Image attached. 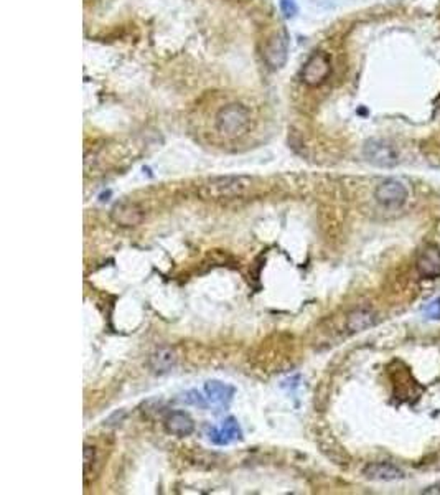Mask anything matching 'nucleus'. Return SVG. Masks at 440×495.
Returning <instances> with one entry per match:
<instances>
[{
    "label": "nucleus",
    "mask_w": 440,
    "mask_h": 495,
    "mask_svg": "<svg viewBox=\"0 0 440 495\" xmlns=\"http://www.w3.org/2000/svg\"><path fill=\"white\" fill-rule=\"evenodd\" d=\"M254 180L248 175H224L210 178L201 184L198 195L205 200H233L248 195Z\"/></svg>",
    "instance_id": "nucleus-1"
},
{
    "label": "nucleus",
    "mask_w": 440,
    "mask_h": 495,
    "mask_svg": "<svg viewBox=\"0 0 440 495\" xmlns=\"http://www.w3.org/2000/svg\"><path fill=\"white\" fill-rule=\"evenodd\" d=\"M251 127V113L239 102L224 106L217 114V131L226 139L242 137Z\"/></svg>",
    "instance_id": "nucleus-2"
},
{
    "label": "nucleus",
    "mask_w": 440,
    "mask_h": 495,
    "mask_svg": "<svg viewBox=\"0 0 440 495\" xmlns=\"http://www.w3.org/2000/svg\"><path fill=\"white\" fill-rule=\"evenodd\" d=\"M363 157L371 165L381 168H393L399 164V152L391 142L384 139H370L363 147Z\"/></svg>",
    "instance_id": "nucleus-3"
},
{
    "label": "nucleus",
    "mask_w": 440,
    "mask_h": 495,
    "mask_svg": "<svg viewBox=\"0 0 440 495\" xmlns=\"http://www.w3.org/2000/svg\"><path fill=\"white\" fill-rule=\"evenodd\" d=\"M330 73L331 63L329 55L323 52H317L305 61L300 77H302V81L307 84V86L315 88L325 83L327 79H329Z\"/></svg>",
    "instance_id": "nucleus-4"
},
{
    "label": "nucleus",
    "mask_w": 440,
    "mask_h": 495,
    "mask_svg": "<svg viewBox=\"0 0 440 495\" xmlns=\"http://www.w3.org/2000/svg\"><path fill=\"white\" fill-rule=\"evenodd\" d=\"M407 195H409V191H407L406 185L401 180H396V178L383 180L375 190L376 202L386 208L401 207V205L406 203Z\"/></svg>",
    "instance_id": "nucleus-5"
},
{
    "label": "nucleus",
    "mask_w": 440,
    "mask_h": 495,
    "mask_svg": "<svg viewBox=\"0 0 440 495\" xmlns=\"http://www.w3.org/2000/svg\"><path fill=\"white\" fill-rule=\"evenodd\" d=\"M264 61H266L269 68L281 70L284 68L289 58V42H287L285 33H274L267 40L266 47H264Z\"/></svg>",
    "instance_id": "nucleus-6"
},
{
    "label": "nucleus",
    "mask_w": 440,
    "mask_h": 495,
    "mask_svg": "<svg viewBox=\"0 0 440 495\" xmlns=\"http://www.w3.org/2000/svg\"><path fill=\"white\" fill-rule=\"evenodd\" d=\"M146 218V212L141 205L132 202H120L111 210V220L123 228L139 226Z\"/></svg>",
    "instance_id": "nucleus-7"
},
{
    "label": "nucleus",
    "mask_w": 440,
    "mask_h": 495,
    "mask_svg": "<svg viewBox=\"0 0 440 495\" xmlns=\"http://www.w3.org/2000/svg\"><path fill=\"white\" fill-rule=\"evenodd\" d=\"M416 269L421 278L435 279L440 276V248L435 244H427L419 253L416 261Z\"/></svg>",
    "instance_id": "nucleus-8"
},
{
    "label": "nucleus",
    "mask_w": 440,
    "mask_h": 495,
    "mask_svg": "<svg viewBox=\"0 0 440 495\" xmlns=\"http://www.w3.org/2000/svg\"><path fill=\"white\" fill-rule=\"evenodd\" d=\"M208 438L211 443L218 446H226L230 443H235V441L242 439V430L235 418H228L224 419L219 427H211V430H208Z\"/></svg>",
    "instance_id": "nucleus-9"
},
{
    "label": "nucleus",
    "mask_w": 440,
    "mask_h": 495,
    "mask_svg": "<svg viewBox=\"0 0 440 495\" xmlns=\"http://www.w3.org/2000/svg\"><path fill=\"white\" fill-rule=\"evenodd\" d=\"M164 427L168 434L177 436V438H187L195 431V421L185 411H173L165 418Z\"/></svg>",
    "instance_id": "nucleus-10"
},
{
    "label": "nucleus",
    "mask_w": 440,
    "mask_h": 495,
    "mask_svg": "<svg viewBox=\"0 0 440 495\" xmlns=\"http://www.w3.org/2000/svg\"><path fill=\"white\" fill-rule=\"evenodd\" d=\"M363 476L370 480H383V482H391V480H399L404 477V471L389 462H371L363 469Z\"/></svg>",
    "instance_id": "nucleus-11"
},
{
    "label": "nucleus",
    "mask_w": 440,
    "mask_h": 495,
    "mask_svg": "<svg viewBox=\"0 0 440 495\" xmlns=\"http://www.w3.org/2000/svg\"><path fill=\"white\" fill-rule=\"evenodd\" d=\"M178 362L177 352L173 349H168V347H162V349L155 350L154 354H150L149 356V368L154 375H165L168 372H172L175 368V365Z\"/></svg>",
    "instance_id": "nucleus-12"
},
{
    "label": "nucleus",
    "mask_w": 440,
    "mask_h": 495,
    "mask_svg": "<svg viewBox=\"0 0 440 495\" xmlns=\"http://www.w3.org/2000/svg\"><path fill=\"white\" fill-rule=\"evenodd\" d=\"M205 396L211 404H228L235 396V386L213 380L205 385Z\"/></svg>",
    "instance_id": "nucleus-13"
},
{
    "label": "nucleus",
    "mask_w": 440,
    "mask_h": 495,
    "mask_svg": "<svg viewBox=\"0 0 440 495\" xmlns=\"http://www.w3.org/2000/svg\"><path fill=\"white\" fill-rule=\"evenodd\" d=\"M375 324L376 314L371 309H366V307H360V309L352 311L347 317V329L352 333L363 332V330L372 327Z\"/></svg>",
    "instance_id": "nucleus-14"
},
{
    "label": "nucleus",
    "mask_w": 440,
    "mask_h": 495,
    "mask_svg": "<svg viewBox=\"0 0 440 495\" xmlns=\"http://www.w3.org/2000/svg\"><path fill=\"white\" fill-rule=\"evenodd\" d=\"M100 469L101 459L97 449L91 444H84V480H86V484L89 482V479H94L100 474Z\"/></svg>",
    "instance_id": "nucleus-15"
},
{
    "label": "nucleus",
    "mask_w": 440,
    "mask_h": 495,
    "mask_svg": "<svg viewBox=\"0 0 440 495\" xmlns=\"http://www.w3.org/2000/svg\"><path fill=\"white\" fill-rule=\"evenodd\" d=\"M183 401H185L187 404H193V407H200V408L208 407V400H206V396H201L196 390H191L183 395Z\"/></svg>",
    "instance_id": "nucleus-16"
},
{
    "label": "nucleus",
    "mask_w": 440,
    "mask_h": 495,
    "mask_svg": "<svg viewBox=\"0 0 440 495\" xmlns=\"http://www.w3.org/2000/svg\"><path fill=\"white\" fill-rule=\"evenodd\" d=\"M281 12L285 19H294L297 15L299 7H297V0H279Z\"/></svg>",
    "instance_id": "nucleus-17"
},
{
    "label": "nucleus",
    "mask_w": 440,
    "mask_h": 495,
    "mask_svg": "<svg viewBox=\"0 0 440 495\" xmlns=\"http://www.w3.org/2000/svg\"><path fill=\"white\" fill-rule=\"evenodd\" d=\"M422 314H424L425 319L439 320L440 319V297L434 299V301H430L429 304L424 307Z\"/></svg>",
    "instance_id": "nucleus-18"
}]
</instances>
